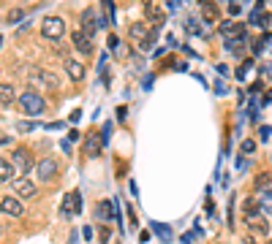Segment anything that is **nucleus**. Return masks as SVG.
Listing matches in <instances>:
<instances>
[{
	"mask_svg": "<svg viewBox=\"0 0 272 244\" xmlns=\"http://www.w3.org/2000/svg\"><path fill=\"white\" fill-rule=\"evenodd\" d=\"M95 215H98L101 220H112V217H114V203L109 201V198L98 201V206H95Z\"/></svg>",
	"mask_w": 272,
	"mask_h": 244,
	"instance_id": "17",
	"label": "nucleus"
},
{
	"mask_svg": "<svg viewBox=\"0 0 272 244\" xmlns=\"http://www.w3.org/2000/svg\"><path fill=\"white\" fill-rule=\"evenodd\" d=\"M11 171H14V166L0 157V182H11Z\"/></svg>",
	"mask_w": 272,
	"mask_h": 244,
	"instance_id": "22",
	"label": "nucleus"
},
{
	"mask_svg": "<svg viewBox=\"0 0 272 244\" xmlns=\"http://www.w3.org/2000/svg\"><path fill=\"white\" fill-rule=\"evenodd\" d=\"M0 212H3V215H8V217H22L25 215V206H22V201H19L17 195H6L3 201H0Z\"/></svg>",
	"mask_w": 272,
	"mask_h": 244,
	"instance_id": "8",
	"label": "nucleus"
},
{
	"mask_svg": "<svg viewBox=\"0 0 272 244\" xmlns=\"http://www.w3.org/2000/svg\"><path fill=\"white\" fill-rule=\"evenodd\" d=\"M101 3H104V8H107V22H114V17H117V14H114V3L112 0H101Z\"/></svg>",
	"mask_w": 272,
	"mask_h": 244,
	"instance_id": "29",
	"label": "nucleus"
},
{
	"mask_svg": "<svg viewBox=\"0 0 272 244\" xmlns=\"http://www.w3.org/2000/svg\"><path fill=\"white\" fill-rule=\"evenodd\" d=\"M63 65H65V71H68V76H71L74 81H82V79H84V65H82V63H77L74 57H68Z\"/></svg>",
	"mask_w": 272,
	"mask_h": 244,
	"instance_id": "15",
	"label": "nucleus"
},
{
	"mask_svg": "<svg viewBox=\"0 0 272 244\" xmlns=\"http://www.w3.org/2000/svg\"><path fill=\"white\" fill-rule=\"evenodd\" d=\"M270 100H272V90H270V93H267V95H264V100H261V103H264V106H267V103H270Z\"/></svg>",
	"mask_w": 272,
	"mask_h": 244,
	"instance_id": "36",
	"label": "nucleus"
},
{
	"mask_svg": "<svg viewBox=\"0 0 272 244\" xmlns=\"http://www.w3.org/2000/svg\"><path fill=\"white\" fill-rule=\"evenodd\" d=\"M98 133H95V130H93V133H90L87 136V141H84V152H87V157H93V155H98Z\"/></svg>",
	"mask_w": 272,
	"mask_h": 244,
	"instance_id": "21",
	"label": "nucleus"
},
{
	"mask_svg": "<svg viewBox=\"0 0 272 244\" xmlns=\"http://www.w3.org/2000/svg\"><path fill=\"white\" fill-rule=\"evenodd\" d=\"M65 33V22L60 17H44L41 19V35L49 41H60Z\"/></svg>",
	"mask_w": 272,
	"mask_h": 244,
	"instance_id": "2",
	"label": "nucleus"
},
{
	"mask_svg": "<svg viewBox=\"0 0 272 244\" xmlns=\"http://www.w3.org/2000/svg\"><path fill=\"white\" fill-rule=\"evenodd\" d=\"M25 14H27L25 8H11V11H8V19H6V22H8V24H17L19 19L25 17Z\"/></svg>",
	"mask_w": 272,
	"mask_h": 244,
	"instance_id": "25",
	"label": "nucleus"
},
{
	"mask_svg": "<svg viewBox=\"0 0 272 244\" xmlns=\"http://www.w3.org/2000/svg\"><path fill=\"white\" fill-rule=\"evenodd\" d=\"M248 228H250V233H253L256 239H264V236H270V228H267V220H264V217H259V220L248 222Z\"/></svg>",
	"mask_w": 272,
	"mask_h": 244,
	"instance_id": "18",
	"label": "nucleus"
},
{
	"mask_svg": "<svg viewBox=\"0 0 272 244\" xmlns=\"http://www.w3.org/2000/svg\"><path fill=\"white\" fill-rule=\"evenodd\" d=\"M33 128H38V122H19V125H17L19 133H30Z\"/></svg>",
	"mask_w": 272,
	"mask_h": 244,
	"instance_id": "30",
	"label": "nucleus"
},
{
	"mask_svg": "<svg viewBox=\"0 0 272 244\" xmlns=\"http://www.w3.org/2000/svg\"><path fill=\"white\" fill-rule=\"evenodd\" d=\"M109 47L117 52V47H120V38H117V35H109Z\"/></svg>",
	"mask_w": 272,
	"mask_h": 244,
	"instance_id": "31",
	"label": "nucleus"
},
{
	"mask_svg": "<svg viewBox=\"0 0 272 244\" xmlns=\"http://www.w3.org/2000/svg\"><path fill=\"white\" fill-rule=\"evenodd\" d=\"M0 47H3V35H0Z\"/></svg>",
	"mask_w": 272,
	"mask_h": 244,
	"instance_id": "38",
	"label": "nucleus"
},
{
	"mask_svg": "<svg viewBox=\"0 0 272 244\" xmlns=\"http://www.w3.org/2000/svg\"><path fill=\"white\" fill-rule=\"evenodd\" d=\"M142 6H144V19H150V22H153L155 27L166 22V14H163V8H161V6H155L153 0H142Z\"/></svg>",
	"mask_w": 272,
	"mask_h": 244,
	"instance_id": "10",
	"label": "nucleus"
},
{
	"mask_svg": "<svg viewBox=\"0 0 272 244\" xmlns=\"http://www.w3.org/2000/svg\"><path fill=\"white\" fill-rule=\"evenodd\" d=\"M261 212L264 215H272V190L264 193V201H261Z\"/></svg>",
	"mask_w": 272,
	"mask_h": 244,
	"instance_id": "28",
	"label": "nucleus"
},
{
	"mask_svg": "<svg viewBox=\"0 0 272 244\" xmlns=\"http://www.w3.org/2000/svg\"><path fill=\"white\" fill-rule=\"evenodd\" d=\"M68 244H77V231L71 233V239H68Z\"/></svg>",
	"mask_w": 272,
	"mask_h": 244,
	"instance_id": "37",
	"label": "nucleus"
},
{
	"mask_svg": "<svg viewBox=\"0 0 272 244\" xmlns=\"http://www.w3.org/2000/svg\"><path fill=\"white\" fill-rule=\"evenodd\" d=\"M19 109H22L25 114H30V117H41L44 109H47V100H44L38 93L27 90V93L19 95Z\"/></svg>",
	"mask_w": 272,
	"mask_h": 244,
	"instance_id": "1",
	"label": "nucleus"
},
{
	"mask_svg": "<svg viewBox=\"0 0 272 244\" xmlns=\"http://www.w3.org/2000/svg\"><path fill=\"white\" fill-rule=\"evenodd\" d=\"M261 139H264V141L270 139V128H267V125H261Z\"/></svg>",
	"mask_w": 272,
	"mask_h": 244,
	"instance_id": "35",
	"label": "nucleus"
},
{
	"mask_svg": "<svg viewBox=\"0 0 272 244\" xmlns=\"http://www.w3.org/2000/svg\"><path fill=\"white\" fill-rule=\"evenodd\" d=\"M272 190V171H264L253 179V193H270Z\"/></svg>",
	"mask_w": 272,
	"mask_h": 244,
	"instance_id": "14",
	"label": "nucleus"
},
{
	"mask_svg": "<svg viewBox=\"0 0 272 244\" xmlns=\"http://www.w3.org/2000/svg\"><path fill=\"white\" fill-rule=\"evenodd\" d=\"M199 6H201V19L207 24H213V22L220 19V11H218V6H215L213 0H199Z\"/></svg>",
	"mask_w": 272,
	"mask_h": 244,
	"instance_id": "11",
	"label": "nucleus"
},
{
	"mask_svg": "<svg viewBox=\"0 0 272 244\" xmlns=\"http://www.w3.org/2000/svg\"><path fill=\"white\" fill-rule=\"evenodd\" d=\"M185 30H188L190 35H204V24L196 17H185Z\"/></svg>",
	"mask_w": 272,
	"mask_h": 244,
	"instance_id": "20",
	"label": "nucleus"
},
{
	"mask_svg": "<svg viewBox=\"0 0 272 244\" xmlns=\"http://www.w3.org/2000/svg\"><path fill=\"white\" fill-rule=\"evenodd\" d=\"M36 176L41 182H52L54 176H57V163H54V157H44V160H38Z\"/></svg>",
	"mask_w": 272,
	"mask_h": 244,
	"instance_id": "7",
	"label": "nucleus"
},
{
	"mask_svg": "<svg viewBox=\"0 0 272 244\" xmlns=\"http://www.w3.org/2000/svg\"><path fill=\"white\" fill-rule=\"evenodd\" d=\"M243 217H245V222L259 220V217H261V206L256 201H250V198H245V201H243Z\"/></svg>",
	"mask_w": 272,
	"mask_h": 244,
	"instance_id": "13",
	"label": "nucleus"
},
{
	"mask_svg": "<svg viewBox=\"0 0 272 244\" xmlns=\"http://www.w3.org/2000/svg\"><path fill=\"white\" fill-rule=\"evenodd\" d=\"M11 187H14V193H17L19 201H22V198H33V195L38 193L36 185H33L27 176H14V179H11Z\"/></svg>",
	"mask_w": 272,
	"mask_h": 244,
	"instance_id": "6",
	"label": "nucleus"
},
{
	"mask_svg": "<svg viewBox=\"0 0 272 244\" xmlns=\"http://www.w3.org/2000/svg\"><path fill=\"white\" fill-rule=\"evenodd\" d=\"M240 152H243V157H250L256 152V141L253 139H245L243 141V149H240Z\"/></svg>",
	"mask_w": 272,
	"mask_h": 244,
	"instance_id": "26",
	"label": "nucleus"
},
{
	"mask_svg": "<svg viewBox=\"0 0 272 244\" xmlns=\"http://www.w3.org/2000/svg\"><path fill=\"white\" fill-rule=\"evenodd\" d=\"M95 27H98L95 11H93V8H84V11H82V27H79V30H82V33H87L90 38H93V35H95Z\"/></svg>",
	"mask_w": 272,
	"mask_h": 244,
	"instance_id": "12",
	"label": "nucleus"
},
{
	"mask_svg": "<svg viewBox=\"0 0 272 244\" xmlns=\"http://www.w3.org/2000/svg\"><path fill=\"white\" fill-rule=\"evenodd\" d=\"M250 68H253V60H245V63L237 68V79H245V76L250 73Z\"/></svg>",
	"mask_w": 272,
	"mask_h": 244,
	"instance_id": "27",
	"label": "nucleus"
},
{
	"mask_svg": "<svg viewBox=\"0 0 272 244\" xmlns=\"http://www.w3.org/2000/svg\"><path fill=\"white\" fill-rule=\"evenodd\" d=\"M71 44L77 47L79 54H93V38L87 33H82V30H74L71 33Z\"/></svg>",
	"mask_w": 272,
	"mask_h": 244,
	"instance_id": "9",
	"label": "nucleus"
},
{
	"mask_svg": "<svg viewBox=\"0 0 272 244\" xmlns=\"http://www.w3.org/2000/svg\"><path fill=\"white\" fill-rule=\"evenodd\" d=\"M30 81L33 84H41V87H57L60 79L54 71H47V68H30Z\"/></svg>",
	"mask_w": 272,
	"mask_h": 244,
	"instance_id": "5",
	"label": "nucleus"
},
{
	"mask_svg": "<svg viewBox=\"0 0 272 244\" xmlns=\"http://www.w3.org/2000/svg\"><path fill=\"white\" fill-rule=\"evenodd\" d=\"M14 98H17V93H14V84L0 81V103H3V106H11Z\"/></svg>",
	"mask_w": 272,
	"mask_h": 244,
	"instance_id": "19",
	"label": "nucleus"
},
{
	"mask_svg": "<svg viewBox=\"0 0 272 244\" xmlns=\"http://www.w3.org/2000/svg\"><path fill=\"white\" fill-rule=\"evenodd\" d=\"M60 146H63V152H65V155H71V141H68V139H65Z\"/></svg>",
	"mask_w": 272,
	"mask_h": 244,
	"instance_id": "34",
	"label": "nucleus"
},
{
	"mask_svg": "<svg viewBox=\"0 0 272 244\" xmlns=\"http://www.w3.org/2000/svg\"><path fill=\"white\" fill-rule=\"evenodd\" d=\"M128 35L136 41V44H142V41L150 35V27H147V24H144V22H134V24H131V27H128Z\"/></svg>",
	"mask_w": 272,
	"mask_h": 244,
	"instance_id": "16",
	"label": "nucleus"
},
{
	"mask_svg": "<svg viewBox=\"0 0 272 244\" xmlns=\"http://www.w3.org/2000/svg\"><path fill=\"white\" fill-rule=\"evenodd\" d=\"M79 209H82V193H79V190L65 193V198H63V206H60V215H63L65 220H71L74 215H79Z\"/></svg>",
	"mask_w": 272,
	"mask_h": 244,
	"instance_id": "3",
	"label": "nucleus"
},
{
	"mask_svg": "<svg viewBox=\"0 0 272 244\" xmlns=\"http://www.w3.org/2000/svg\"><path fill=\"white\" fill-rule=\"evenodd\" d=\"M155 38H158V27H153V30H150V35H147V38L142 41V44H136V47H139V49H144V52H147V49H150V47H153V44H155Z\"/></svg>",
	"mask_w": 272,
	"mask_h": 244,
	"instance_id": "24",
	"label": "nucleus"
},
{
	"mask_svg": "<svg viewBox=\"0 0 272 244\" xmlns=\"http://www.w3.org/2000/svg\"><path fill=\"white\" fill-rule=\"evenodd\" d=\"M237 169H240V171L248 169V157H240V160H237Z\"/></svg>",
	"mask_w": 272,
	"mask_h": 244,
	"instance_id": "32",
	"label": "nucleus"
},
{
	"mask_svg": "<svg viewBox=\"0 0 272 244\" xmlns=\"http://www.w3.org/2000/svg\"><path fill=\"white\" fill-rule=\"evenodd\" d=\"M153 231L158 233V236L163 239V242H172V228H169V225H161V222H153Z\"/></svg>",
	"mask_w": 272,
	"mask_h": 244,
	"instance_id": "23",
	"label": "nucleus"
},
{
	"mask_svg": "<svg viewBox=\"0 0 272 244\" xmlns=\"http://www.w3.org/2000/svg\"><path fill=\"white\" fill-rule=\"evenodd\" d=\"M174 3H177V0H174Z\"/></svg>",
	"mask_w": 272,
	"mask_h": 244,
	"instance_id": "39",
	"label": "nucleus"
},
{
	"mask_svg": "<svg viewBox=\"0 0 272 244\" xmlns=\"http://www.w3.org/2000/svg\"><path fill=\"white\" fill-rule=\"evenodd\" d=\"M11 166H14V171H19V176L27 174V171H33V155L25 146H19V149L11 152Z\"/></svg>",
	"mask_w": 272,
	"mask_h": 244,
	"instance_id": "4",
	"label": "nucleus"
},
{
	"mask_svg": "<svg viewBox=\"0 0 272 244\" xmlns=\"http://www.w3.org/2000/svg\"><path fill=\"white\" fill-rule=\"evenodd\" d=\"M82 236H84V239H93V228L84 225V228H82Z\"/></svg>",
	"mask_w": 272,
	"mask_h": 244,
	"instance_id": "33",
	"label": "nucleus"
}]
</instances>
